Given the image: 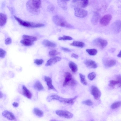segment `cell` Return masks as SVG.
<instances>
[{"instance_id": "44dd1931", "label": "cell", "mask_w": 121, "mask_h": 121, "mask_svg": "<svg viewBox=\"0 0 121 121\" xmlns=\"http://www.w3.org/2000/svg\"><path fill=\"white\" fill-rule=\"evenodd\" d=\"M43 44L49 47H55L56 46L55 43L47 39L44 40L42 42Z\"/></svg>"}, {"instance_id": "f1b7e54d", "label": "cell", "mask_w": 121, "mask_h": 121, "mask_svg": "<svg viewBox=\"0 0 121 121\" xmlns=\"http://www.w3.org/2000/svg\"><path fill=\"white\" fill-rule=\"evenodd\" d=\"M34 112L35 114L37 116L41 117L43 115V113L41 110L37 108H35Z\"/></svg>"}, {"instance_id": "277c9868", "label": "cell", "mask_w": 121, "mask_h": 121, "mask_svg": "<svg viewBox=\"0 0 121 121\" xmlns=\"http://www.w3.org/2000/svg\"><path fill=\"white\" fill-rule=\"evenodd\" d=\"M15 20L20 25L24 27H28L37 28L43 26L44 24L40 23H35L23 21L20 18L14 16Z\"/></svg>"}, {"instance_id": "6da1fadb", "label": "cell", "mask_w": 121, "mask_h": 121, "mask_svg": "<svg viewBox=\"0 0 121 121\" xmlns=\"http://www.w3.org/2000/svg\"><path fill=\"white\" fill-rule=\"evenodd\" d=\"M41 4L40 0H30L27 2L26 6L27 9L30 12L35 14H38L39 13Z\"/></svg>"}, {"instance_id": "7402d4cb", "label": "cell", "mask_w": 121, "mask_h": 121, "mask_svg": "<svg viewBox=\"0 0 121 121\" xmlns=\"http://www.w3.org/2000/svg\"><path fill=\"white\" fill-rule=\"evenodd\" d=\"M69 66L72 71L73 73L76 72L78 70L77 65L74 62L70 61L69 63Z\"/></svg>"}, {"instance_id": "b9f144b4", "label": "cell", "mask_w": 121, "mask_h": 121, "mask_svg": "<svg viewBox=\"0 0 121 121\" xmlns=\"http://www.w3.org/2000/svg\"><path fill=\"white\" fill-rule=\"evenodd\" d=\"M48 8L51 10L52 11L54 10V7L53 5H51L49 6H48Z\"/></svg>"}, {"instance_id": "d6986e66", "label": "cell", "mask_w": 121, "mask_h": 121, "mask_svg": "<svg viewBox=\"0 0 121 121\" xmlns=\"http://www.w3.org/2000/svg\"><path fill=\"white\" fill-rule=\"evenodd\" d=\"M23 95L29 99H31L32 97V94L31 92L24 85L22 87Z\"/></svg>"}, {"instance_id": "9a60e30c", "label": "cell", "mask_w": 121, "mask_h": 121, "mask_svg": "<svg viewBox=\"0 0 121 121\" xmlns=\"http://www.w3.org/2000/svg\"><path fill=\"white\" fill-rule=\"evenodd\" d=\"M44 79L46 83L48 90H53L56 91L52 84V79L50 77L45 76L44 78Z\"/></svg>"}, {"instance_id": "5bb4252c", "label": "cell", "mask_w": 121, "mask_h": 121, "mask_svg": "<svg viewBox=\"0 0 121 121\" xmlns=\"http://www.w3.org/2000/svg\"><path fill=\"white\" fill-rule=\"evenodd\" d=\"M60 57L57 56L50 59L47 61L45 65L46 66H49L54 64L61 60Z\"/></svg>"}, {"instance_id": "7bdbcfd3", "label": "cell", "mask_w": 121, "mask_h": 121, "mask_svg": "<svg viewBox=\"0 0 121 121\" xmlns=\"http://www.w3.org/2000/svg\"><path fill=\"white\" fill-rule=\"evenodd\" d=\"M12 105L13 106L15 107H17L18 106V104L17 102H13Z\"/></svg>"}, {"instance_id": "e0dca14e", "label": "cell", "mask_w": 121, "mask_h": 121, "mask_svg": "<svg viewBox=\"0 0 121 121\" xmlns=\"http://www.w3.org/2000/svg\"><path fill=\"white\" fill-rule=\"evenodd\" d=\"M116 63V60L113 59H110L105 60L104 64L106 67H111L115 65Z\"/></svg>"}, {"instance_id": "4316f807", "label": "cell", "mask_w": 121, "mask_h": 121, "mask_svg": "<svg viewBox=\"0 0 121 121\" xmlns=\"http://www.w3.org/2000/svg\"><path fill=\"white\" fill-rule=\"evenodd\" d=\"M118 84H119V87H120L121 86V83L117 80H112L109 81V85L112 88H114L115 87V85Z\"/></svg>"}, {"instance_id": "83f0119b", "label": "cell", "mask_w": 121, "mask_h": 121, "mask_svg": "<svg viewBox=\"0 0 121 121\" xmlns=\"http://www.w3.org/2000/svg\"><path fill=\"white\" fill-rule=\"evenodd\" d=\"M86 51L90 55L95 56L96 54L97 51L95 49H87L86 50Z\"/></svg>"}, {"instance_id": "5b68a950", "label": "cell", "mask_w": 121, "mask_h": 121, "mask_svg": "<svg viewBox=\"0 0 121 121\" xmlns=\"http://www.w3.org/2000/svg\"><path fill=\"white\" fill-rule=\"evenodd\" d=\"M23 39L21 43L26 46H30L33 45L34 42L37 40L36 37L33 36L23 35L22 36Z\"/></svg>"}, {"instance_id": "7c38bea8", "label": "cell", "mask_w": 121, "mask_h": 121, "mask_svg": "<svg viewBox=\"0 0 121 121\" xmlns=\"http://www.w3.org/2000/svg\"><path fill=\"white\" fill-rule=\"evenodd\" d=\"M112 28L114 31L116 33L120 32L121 30V21L117 20L112 24Z\"/></svg>"}, {"instance_id": "4dcf8cb0", "label": "cell", "mask_w": 121, "mask_h": 121, "mask_svg": "<svg viewBox=\"0 0 121 121\" xmlns=\"http://www.w3.org/2000/svg\"><path fill=\"white\" fill-rule=\"evenodd\" d=\"M79 75L81 82L84 85H87V83L86 80L85 76L81 73L79 74Z\"/></svg>"}, {"instance_id": "9c48e42d", "label": "cell", "mask_w": 121, "mask_h": 121, "mask_svg": "<svg viewBox=\"0 0 121 121\" xmlns=\"http://www.w3.org/2000/svg\"><path fill=\"white\" fill-rule=\"evenodd\" d=\"M93 42L95 46L101 48L105 47L108 44V42L106 40L99 38L94 39Z\"/></svg>"}, {"instance_id": "8fae6325", "label": "cell", "mask_w": 121, "mask_h": 121, "mask_svg": "<svg viewBox=\"0 0 121 121\" xmlns=\"http://www.w3.org/2000/svg\"><path fill=\"white\" fill-rule=\"evenodd\" d=\"M112 17V16L110 14L105 15L101 18L100 21V24L103 26H107L109 23Z\"/></svg>"}, {"instance_id": "ee69618b", "label": "cell", "mask_w": 121, "mask_h": 121, "mask_svg": "<svg viewBox=\"0 0 121 121\" xmlns=\"http://www.w3.org/2000/svg\"><path fill=\"white\" fill-rule=\"evenodd\" d=\"M3 96V95L2 92L0 91V99Z\"/></svg>"}, {"instance_id": "7a4b0ae2", "label": "cell", "mask_w": 121, "mask_h": 121, "mask_svg": "<svg viewBox=\"0 0 121 121\" xmlns=\"http://www.w3.org/2000/svg\"><path fill=\"white\" fill-rule=\"evenodd\" d=\"M52 20L54 23L56 25L61 27L68 28H72L73 26L69 23L62 16L56 15L52 17Z\"/></svg>"}, {"instance_id": "3957f363", "label": "cell", "mask_w": 121, "mask_h": 121, "mask_svg": "<svg viewBox=\"0 0 121 121\" xmlns=\"http://www.w3.org/2000/svg\"><path fill=\"white\" fill-rule=\"evenodd\" d=\"M77 97V96H76L72 98H65L57 95H53L49 97L48 99V101H50L52 100H56L65 104H72L74 103L75 100Z\"/></svg>"}, {"instance_id": "e575fe53", "label": "cell", "mask_w": 121, "mask_h": 121, "mask_svg": "<svg viewBox=\"0 0 121 121\" xmlns=\"http://www.w3.org/2000/svg\"><path fill=\"white\" fill-rule=\"evenodd\" d=\"M83 104L88 106H91L93 104L92 102L90 99H87L84 101L82 102Z\"/></svg>"}, {"instance_id": "60d3db41", "label": "cell", "mask_w": 121, "mask_h": 121, "mask_svg": "<svg viewBox=\"0 0 121 121\" xmlns=\"http://www.w3.org/2000/svg\"><path fill=\"white\" fill-rule=\"evenodd\" d=\"M117 80L121 83V76L120 75H118L116 76Z\"/></svg>"}, {"instance_id": "8d00e7d4", "label": "cell", "mask_w": 121, "mask_h": 121, "mask_svg": "<svg viewBox=\"0 0 121 121\" xmlns=\"http://www.w3.org/2000/svg\"><path fill=\"white\" fill-rule=\"evenodd\" d=\"M43 60L42 59H36L34 61V63L37 65H41L43 62Z\"/></svg>"}, {"instance_id": "836d02e7", "label": "cell", "mask_w": 121, "mask_h": 121, "mask_svg": "<svg viewBox=\"0 0 121 121\" xmlns=\"http://www.w3.org/2000/svg\"><path fill=\"white\" fill-rule=\"evenodd\" d=\"M96 76V74L95 73V72H92L89 74L88 77L89 80L92 81L95 78Z\"/></svg>"}, {"instance_id": "ffe728a7", "label": "cell", "mask_w": 121, "mask_h": 121, "mask_svg": "<svg viewBox=\"0 0 121 121\" xmlns=\"http://www.w3.org/2000/svg\"><path fill=\"white\" fill-rule=\"evenodd\" d=\"M7 19V16L6 14L0 13V26L4 25L6 22Z\"/></svg>"}, {"instance_id": "52a82bcc", "label": "cell", "mask_w": 121, "mask_h": 121, "mask_svg": "<svg viewBox=\"0 0 121 121\" xmlns=\"http://www.w3.org/2000/svg\"><path fill=\"white\" fill-rule=\"evenodd\" d=\"M74 10L75 15L78 17H84L88 14L87 11L80 8L75 7L74 9Z\"/></svg>"}, {"instance_id": "bcb514c9", "label": "cell", "mask_w": 121, "mask_h": 121, "mask_svg": "<svg viewBox=\"0 0 121 121\" xmlns=\"http://www.w3.org/2000/svg\"><path fill=\"white\" fill-rule=\"evenodd\" d=\"M50 121H58L54 119H52L50 120Z\"/></svg>"}, {"instance_id": "ba28073f", "label": "cell", "mask_w": 121, "mask_h": 121, "mask_svg": "<svg viewBox=\"0 0 121 121\" xmlns=\"http://www.w3.org/2000/svg\"><path fill=\"white\" fill-rule=\"evenodd\" d=\"M90 91L91 94L95 99L98 100L99 99L101 95V93L97 87L92 86L91 88Z\"/></svg>"}, {"instance_id": "d6a6232c", "label": "cell", "mask_w": 121, "mask_h": 121, "mask_svg": "<svg viewBox=\"0 0 121 121\" xmlns=\"http://www.w3.org/2000/svg\"><path fill=\"white\" fill-rule=\"evenodd\" d=\"M72 39V38L71 37L66 35H64L62 37H60L58 39L59 40H71Z\"/></svg>"}, {"instance_id": "74e56055", "label": "cell", "mask_w": 121, "mask_h": 121, "mask_svg": "<svg viewBox=\"0 0 121 121\" xmlns=\"http://www.w3.org/2000/svg\"><path fill=\"white\" fill-rule=\"evenodd\" d=\"M12 43V40L9 38H8L5 39V43L6 44L8 45Z\"/></svg>"}, {"instance_id": "4fadbf2b", "label": "cell", "mask_w": 121, "mask_h": 121, "mask_svg": "<svg viewBox=\"0 0 121 121\" xmlns=\"http://www.w3.org/2000/svg\"><path fill=\"white\" fill-rule=\"evenodd\" d=\"M86 66L89 68L95 69L98 66L97 64L94 61L90 59H87L84 61Z\"/></svg>"}, {"instance_id": "1f68e13d", "label": "cell", "mask_w": 121, "mask_h": 121, "mask_svg": "<svg viewBox=\"0 0 121 121\" xmlns=\"http://www.w3.org/2000/svg\"><path fill=\"white\" fill-rule=\"evenodd\" d=\"M121 105V101H117L113 103L111 105V107L112 109H115L120 107Z\"/></svg>"}, {"instance_id": "f35d334b", "label": "cell", "mask_w": 121, "mask_h": 121, "mask_svg": "<svg viewBox=\"0 0 121 121\" xmlns=\"http://www.w3.org/2000/svg\"><path fill=\"white\" fill-rule=\"evenodd\" d=\"M61 49L64 52H69L71 51V50L70 49L66 48L61 47Z\"/></svg>"}, {"instance_id": "ab89813d", "label": "cell", "mask_w": 121, "mask_h": 121, "mask_svg": "<svg viewBox=\"0 0 121 121\" xmlns=\"http://www.w3.org/2000/svg\"><path fill=\"white\" fill-rule=\"evenodd\" d=\"M71 57L74 58L76 59L78 58L79 57V56L78 55L74 53H72L71 55Z\"/></svg>"}, {"instance_id": "8992f818", "label": "cell", "mask_w": 121, "mask_h": 121, "mask_svg": "<svg viewBox=\"0 0 121 121\" xmlns=\"http://www.w3.org/2000/svg\"><path fill=\"white\" fill-rule=\"evenodd\" d=\"M65 79L63 83V86H73L76 82L73 78L72 74L69 72H66L64 74Z\"/></svg>"}, {"instance_id": "d4e9b609", "label": "cell", "mask_w": 121, "mask_h": 121, "mask_svg": "<svg viewBox=\"0 0 121 121\" xmlns=\"http://www.w3.org/2000/svg\"><path fill=\"white\" fill-rule=\"evenodd\" d=\"M77 0V5H79L81 7L84 8L86 7L88 5L89 1L87 0H84L79 1Z\"/></svg>"}, {"instance_id": "484cf974", "label": "cell", "mask_w": 121, "mask_h": 121, "mask_svg": "<svg viewBox=\"0 0 121 121\" xmlns=\"http://www.w3.org/2000/svg\"><path fill=\"white\" fill-rule=\"evenodd\" d=\"M34 86L35 88L39 91H42L44 89L42 84L39 81H37L35 83Z\"/></svg>"}, {"instance_id": "603a6c76", "label": "cell", "mask_w": 121, "mask_h": 121, "mask_svg": "<svg viewBox=\"0 0 121 121\" xmlns=\"http://www.w3.org/2000/svg\"><path fill=\"white\" fill-rule=\"evenodd\" d=\"M70 45L71 46L81 48L85 46V44L83 42L76 41H73Z\"/></svg>"}, {"instance_id": "f546056e", "label": "cell", "mask_w": 121, "mask_h": 121, "mask_svg": "<svg viewBox=\"0 0 121 121\" xmlns=\"http://www.w3.org/2000/svg\"><path fill=\"white\" fill-rule=\"evenodd\" d=\"M60 53L55 49H53L49 52V56L52 57H54L56 55L59 54Z\"/></svg>"}, {"instance_id": "7dc6e473", "label": "cell", "mask_w": 121, "mask_h": 121, "mask_svg": "<svg viewBox=\"0 0 121 121\" xmlns=\"http://www.w3.org/2000/svg\"><path fill=\"white\" fill-rule=\"evenodd\" d=\"M94 121V120H91V121Z\"/></svg>"}, {"instance_id": "cb8c5ba5", "label": "cell", "mask_w": 121, "mask_h": 121, "mask_svg": "<svg viewBox=\"0 0 121 121\" xmlns=\"http://www.w3.org/2000/svg\"><path fill=\"white\" fill-rule=\"evenodd\" d=\"M67 1L58 0L57 3L59 6L64 10H66L67 9Z\"/></svg>"}, {"instance_id": "2e32d148", "label": "cell", "mask_w": 121, "mask_h": 121, "mask_svg": "<svg viewBox=\"0 0 121 121\" xmlns=\"http://www.w3.org/2000/svg\"><path fill=\"white\" fill-rule=\"evenodd\" d=\"M2 115L8 119L10 120H13L15 119L14 114L11 112L7 110H4L2 113Z\"/></svg>"}, {"instance_id": "30bf717a", "label": "cell", "mask_w": 121, "mask_h": 121, "mask_svg": "<svg viewBox=\"0 0 121 121\" xmlns=\"http://www.w3.org/2000/svg\"><path fill=\"white\" fill-rule=\"evenodd\" d=\"M56 114L60 117L70 119L73 117V114L70 112L67 111L59 110L56 112Z\"/></svg>"}, {"instance_id": "d590c367", "label": "cell", "mask_w": 121, "mask_h": 121, "mask_svg": "<svg viewBox=\"0 0 121 121\" xmlns=\"http://www.w3.org/2000/svg\"><path fill=\"white\" fill-rule=\"evenodd\" d=\"M6 54V52L3 49L0 48V57L4 58Z\"/></svg>"}, {"instance_id": "ac0fdd59", "label": "cell", "mask_w": 121, "mask_h": 121, "mask_svg": "<svg viewBox=\"0 0 121 121\" xmlns=\"http://www.w3.org/2000/svg\"><path fill=\"white\" fill-rule=\"evenodd\" d=\"M100 17V15L98 13L95 12L91 19L92 23L94 25L97 24L99 20Z\"/></svg>"}, {"instance_id": "f6af8a7d", "label": "cell", "mask_w": 121, "mask_h": 121, "mask_svg": "<svg viewBox=\"0 0 121 121\" xmlns=\"http://www.w3.org/2000/svg\"><path fill=\"white\" fill-rule=\"evenodd\" d=\"M117 56L119 57L120 58L121 57V51H120L119 53L117 55Z\"/></svg>"}]
</instances>
